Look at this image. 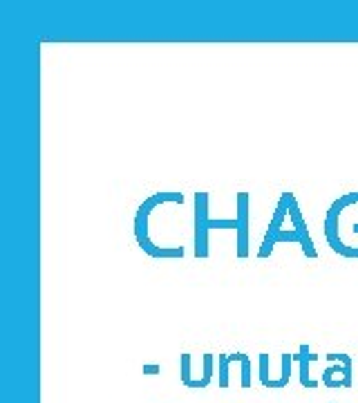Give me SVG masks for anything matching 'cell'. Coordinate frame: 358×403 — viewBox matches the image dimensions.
I'll return each mask as SVG.
<instances>
[{
  "label": "cell",
  "mask_w": 358,
  "mask_h": 403,
  "mask_svg": "<svg viewBox=\"0 0 358 403\" xmlns=\"http://www.w3.org/2000/svg\"><path fill=\"white\" fill-rule=\"evenodd\" d=\"M289 220H291V229H280L271 240H262L260 251H257V258L266 260L268 256L273 254L278 242H298L300 249H302L305 258H312V260L318 258V251H316L314 240L309 236V229H307V220L302 215L300 206H298L293 193H291V199H289Z\"/></svg>",
  "instance_id": "1"
},
{
  "label": "cell",
  "mask_w": 358,
  "mask_h": 403,
  "mask_svg": "<svg viewBox=\"0 0 358 403\" xmlns=\"http://www.w3.org/2000/svg\"><path fill=\"white\" fill-rule=\"evenodd\" d=\"M202 375L193 379L188 386H191V390H204L213 383V375H215V356L213 354H204L202 356Z\"/></svg>",
  "instance_id": "10"
},
{
  "label": "cell",
  "mask_w": 358,
  "mask_h": 403,
  "mask_svg": "<svg viewBox=\"0 0 358 403\" xmlns=\"http://www.w3.org/2000/svg\"><path fill=\"white\" fill-rule=\"evenodd\" d=\"M293 361L300 365V386L305 390H316L321 386L316 379H312V372H309V365L314 361H318V354H312V347L307 345V343H302V345L298 347V354H293Z\"/></svg>",
  "instance_id": "9"
},
{
  "label": "cell",
  "mask_w": 358,
  "mask_h": 403,
  "mask_svg": "<svg viewBox=\"0 0 358 403\" xmlns=\"http://www.w3.org/2000/svg\"><path fill=\"white\" fill-rule=\"evenodd\" d=\"M208 204H211V195L200 190L195 193V258H208V233L213 229H237V220H211L208 217Z\"/></svg>",
  "instance_id": "3"
},
{
  "label": "cell",
  "mask_w": 358,
  "mask_h": 403,
  "mask_svg": "<svg viewBox=\"0 0 358 403\" xmlns=\"http://www.w3.org/2000/svg\"><path fill=\"white\" fill-rule=\"evenodd\" d=\"M142 372L144 375H159V372H162V365H144Z\"/></svg>",
  "instance_id": "11"
},
{
  "label": "cell",
  "mask_w": 358,
  "mask_h": 403,
  "mask_svg": "<svg viewBox=\"0 0 358 403\" xmlns=\"http://www.w3.org/2000/svg\"><path fill=\"white\" fill-rule=\"evenodd\" d=\"M280 365H282L280 377L273 379L271 377V356H268V354H260V383H262L264 388H268V390H284L287 386H289L293 354H289V352L280 354Z\"/></svg>",
  "instance_id": "8"
},
{
  "label": "cell",
  "mask_w": 358,
  "mask_h": 403,
  "mask_svg": "<svg viewBox=\"0 0 358 403\" xmlns=\"http://www.w3.org/2000/svg\"><path fill=\"white\" fill-rule=\"evenodd\" d=\"M354 204H358V190H354V193H343L338 199H334L325 215V227H323L327 245L332 247L334 254L350 260H358V247H350L341 240V217L345 213V208H350Z\"/></svg>",
  "instance_id": "2"
},
{
  "label": "cell",
  "mask_w": 358,
  "mask_h": 403,
  "mask_svg": "<svg viewBox=\"0 0 358 403\" xmlns=\"http://www.w3.org/2000/svg\"><path fill=\"white\" fill-rule=\"evenodd\" d=\"M233 363H240V386L244 390H248L253 386L251 379V356L244 354V352H233V354H220L217 356V386L222 390H226L231 386V365Z\"/></svg>",
  "instance_id": "7"
},
{
  "label": "cell",
  "mask_w": 358,
  "mask_h": 403,
  "mask_svg": "<svg viewBox=\"0 0 358 403\" xmlns=\"http://www.w3.org/2000/svg\"><path fill=\"white\" fill-rule=\"evenodd\" d=\"M352 233H354V236H358V222H356V224L352 227Z\"/></svg>",
  "instance_id": "12"
},
{
  "label": "cell",
  "mask_w": 358,
  "mask_h": 403,
  "mask_svg": "<svg viewBox=\"0 0 358 403\" xmlns=\"http://www.w3.org/2000/svg\"><path fill=\"white\" fill-rule=\"evenodd\" d=\"M237 202V229H235V238H237V245H235V254L240 260H246L248 254H251V195L248 193H237L235 197Z\"/></svg>",
  "instance_id": "6"
},
{
  "label": "cell",
  "mask_w": 358,
  "mask_h": 403,
  "mask_svg": "<svg viewBox=\"0 0 358 403\" xmlns=\"http://www.w3.org/2000/svg\"><path fill=\"white\" fill-rule=\"evenodd\" d=\"M327 361H330V365H327L323 372V386L330 388V390L352 388V383H354L352 356L343 354V352H330V354H327Z\"/></svg>",
  "instance_id": "5"
},
{
  "label": "cell",
  "mask_w": 358,
  "mask_h": 403,
  "mask_svg": "<svg viewBox=\"0 0 358 403\" xmlns=\"http://www.w3.org/2000/svg\"><path fill=\"white\" fill-rule=\"evenodd\" d=\"M148 220H151V213H146L144 208H137L135 213V238L139 249L144 251L146 256H151L155 260H177L184 258V247H159L151 240V233H148Z\"/></svg>",
  "instance_id": "4"
}]
</instances>
